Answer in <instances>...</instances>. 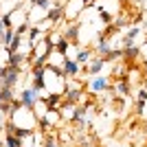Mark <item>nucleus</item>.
Wrapping results in <instances>:
<instances>
[{"instance_id":"f03ea898","label":"nucleus","mask_w":147,"mask_h":147,"mask_svg":"<svg viewBox=\"0 0 147 147\" xmlns=\"http://www.w3.org/2000/svg\"><path fill=\"white\" fill-rule=\"evenodd\" d=\"M88 90H90V92H103V90H114V86L110 84L108 77L97 75V77H92V79L88 81Z\"/></svg>"},{"instance_id":"ddd939ff","label":"nucleus","mask_w":147,"mask_h":147,"mask_svg":"<svg viewBox=\"0 0 147 147\" xmlns=\"http://www.w3.org/2000/svg\"><path fill=\"white\" fill-rule=\"evenodd\" d=\"M145 44H147V35H145Z\"/></svg>"},{"instance_id":"1a4fd4ad","label":"nucleus","mask_w":147,"mask_h":147,"mask_svg":"<svg viewBox=\"0 0 147 147\" xmlns=\"http://www.w3.org/2000/svg\"><path fill=\"white\" fill-rule=\"evenodd\" d=\"M2 147H22V138H18L11 132H5V145Z\"/></svg>"},{"instance_id":"39448f33","label":"nucleus","mask_w":147,"mask_h":147,"mask_svg":"<svg viewBox=\"0 0 147 147\" xmlns=\"http://www.w3.org/2000/svg\"><path fill=\"white\" fill-rule=\"evenodd\" d=\"M53 40V53H57V55H61V57H68V49H70V42H68L64 35H59V37H51Z\"/></svg>"},{"instance_id":"0eeeda50","label":"nucleus","mask_w":147,"mask_h":147,"mask_svg":"<svg viewBox=\"0 0 147 147\" xmlns=\"http://www.w3.org/2000/svg\"><path fill=\"white\" fill-rule=\"evenodd\" d=\"M73 59L77 61V64H81V66H84V64H88V61L92 59V49H81V46H79Z\"/></svg>"},{"instance_id":"f257e3e1","label":"nucleus","mask_w":147,"mask_h":147,"mask_svg":"<svg viewBox=\"0 0 147 147\" xmlns=\"http://www.w3.org/2000/svg\"><path fill=\"white\" fill-rule=\"evenodd\" d=\"M20 103H22V108H29V110H33L35 108V103L40 101V94H37L33 88H22V92H20Z\"/></svg>"},{"instance_id":"20e7f679","label":"nucleus","mask_w":147,"mask_h":147,"mask_svg":"<svg viewBox=\"0 0 147 147\" xmlns=\"http://www.w3.org/2000/svg\"><path fill=\"white\" fill-rule=\"evenodd\" d=\"M105 64H108V61H105V57H92V59L88 61V66H86V68H81V73L90 75V77H97V75L103 70Z\"/></svg>"},{"instance_id":"4468645a","label":"nucleus","mask_w":147,"mask_h":147,"mask_svg":"<svg viewBox=\"0 0 147 147\" xmlns=\"http://www.w3.org/2000/svg\"><path fill=\"white\" fill-rule=\"evenodd\" d=\"M0 88H2V81H0Z\"/></svg>"},{"instance_id":"6e6552de","label":"nucleus","mask_w":147,"mask_h":147,"mask_svg":"<svg viewBox=\"0 0 147 147\" xmlns=\"http://www.w3.org/2000/svg\"><path fill=\"white\" fill-rule=\"evenodd\" d=\"M64 97H66V103L75 105V103H79V101H81L84 90H81V88H77V90H66V92H64Z\"/></svg>"},{"instance_id":"9d476101","label":"nucleus","mask_w":147,"mask_h":147,"mask_svg":"<svg viewBox=\"0 0 147 147\" xmlns=\"http://www.w3.org/2000/svg\"><path fill=\"white\" fill-rule=\"evenodd\" d=\"M114 90L121 94V97H129V86H127V81L123 79V81H119L117 86H114Z\"/></svg>"},{"instance_id":"7ed1b4c3","label":"nucleus","mask_w":147,"mask_h":147,"mask_svg":"<svg viewBox=\"0 0 147 147\" xmlns=\"http://www.w3.org/2000/svg\"><path fill=\"white\" fill-rule=\"evenodd\" d=\"M61 70L66 75V79H73V77H77L81 73V64H77L73 57H64L61 59Z\"/></svg>"},{"instance_id":"423d86ee","label":"nucleus","mask_w":147,"mask_h":147,"mask_svg":"<svg viewBox=\"0 0 147 147\" xmlns=\"http://www.w3.org/2000/svg\"><path fill=\"white\" fill-rule=\"evenodd\" d=\"M138 33H141V26H132V29L127 31V33H125V35L121 37V44H123V49H132V46H134V40L136 37H138Z\"/></svg>"},{"instance_id":"9b49d317","label":"nucleus","mask_w":147,"mask_h":147,"mask_svg":"<svg viewBox=\"0 0 147 147\" xmlns=\"http://www.w3.org/2000/svg\"><path fill=\"white\" fill-rule=\"evenodd\" d=\"M84 117H86V110L84 108H75L73 110V123H84Z\"/></svg>"},{"instance_id":"f8f14e48","label":"nucleus","mask_w":147,"mask_h":147,"mask_svg":"<svg viewBox=\"0 0 147 147\" xmlns=\"http://www.w3.org/2000/svg\"><path fill=\"white\" fill-rule=\"evenodd\" d=\"M46 147H55V141H53V138H46Z\"/></svg>"}]
</instances>
